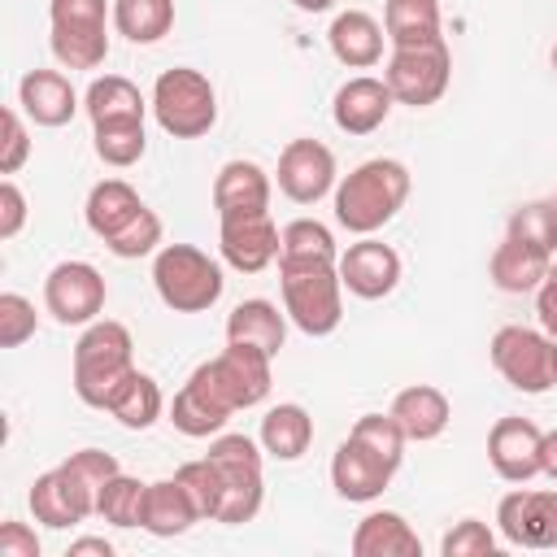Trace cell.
I'll return each instance as SVG.
<instances>
[{"mask_svg":"<svg viewBox=\"0 0 557 557\" xmlns=\"http://www.w3.org/2000/svg\"><path fill=\"white\" fill-rule=\"evenodd\" d=\"M409 187H413V178H409L405 161L370 157L335 183V222L348 235H374L405 209Z\"/></svg>","mask_w":557,"mask_h":557,"instance_id":"1","label":"cell"},{"mask_svg":"<svg viewBox=\"0 0 557 557\" xmlns=\"http://www.w3.org/2000/svg\"><path fill=\"white\" fill-rule=\"evenodd\" d=\"M135 370V339L122 322L96 318L74 344V392L83 405L104 409L122 379Z\"/></svg>","mask_w":557,"mask_h":557,"instance_id":"2","label":"cell"},{"mask_svg":"<svg viewBox=\"0 0 557 557\" xmlns=\"http://www.w3.org/2000/svg\"><path fill=\"white\" fill-rule=\"evenodd\" d=\"M278 292H283V313L296 331L322 339L339 331L344 322V278L339 261H318V265H278Z\"/></svg>","mask_w":557,"mask_h":557,"instance_id":"3","label":"cell"},{"mask_svg":"<svg viewBox=\"0 0 557 557\" xmlns=\"http://www.w3.org/2000/svg\"><path fill=\"white\" fill-rule=\"evenodd\" d=\"M152 287L174 313H205L222 300V265L196 244H165L152 257Z\"/></svg>","mask_w":557,"mask_h":557,"instance_id":"4","label":"cell"},{"mask_svg":"<svg viewBox=\"0 0 557 557\" xmlns=\"http://www.w3.org/2000/svg\"><path fill=\"white\" fill-rule=\"evenodd\" d=\"M261 440H248V435H235V431H222L209 440V461L222 470V505H218V518L222 527H244L261 513V500H265V479H261V457L265 448H257Z\"/></svg>","mask_w":557,"mask_h":557,"instance_id":"5","label":"cell"},{"mask_svg":"<svg viewBox=\"0 0 557 557\" xmlns=\"http://www.w3.org/2000/svg\"><path fill=\"white\" fill-rule=\"evenodd\" d=\"M152 117L165 135L174 139H200L213 131L218 122V91L209 83V74L191 70V65H174L161 70L152 83Z\"/></svg>","mask_w":557,"mask_h":557,"instance_id":"6","label":"cell"},{"mask_svg":"<svg viewBox=\"0 0 557 557\" xmlns=\"http://www.w3.org/2000/svg\"><path fill=\"white\" fill-rule=\"evenodd\" d=\"M109 0H48V44L65 70H96L109 57Z\"/></svg>","mask_w":557,"mask_h":557,"instance_id":"7","label":"cell"},{"mask_svg":"<svg viewBox=\"0 0 557 557\" xmlns=\"http://www.w3.org/2000/svg\"><path fill=\"white\" fill-rule=\"evenodd\" d=\"M191 379H200L213 400H222L231 413H239V409H252V405H261L270 396L274 357L252 348V344H231L226 339V348L218 357L200 361L191 370Z\"/></svg>","mask_w":557,"mask_h":557,"instance_id":"8","label":"cell"},{"mask_svg":"<svg viewBox=\"0 0 557 557\" xmlns=\"http://www.w3.org/2000/svg\"><path fill=\"white\" fill-rule=\"evenodd\" d=\"M383 83L392 87L396 104H409V109L435 104L448 91V83H453V52H448V44L431 39V44L392 48L387 65H383Z\"/></svg>","mask_w":557,"mask_h":557,"instance_id":"9","label":"cell"},{"mask_svg":"<svg viewBox=\"0 0 557 557\" xmlns=\"http://www.w3.org/2000/svg\"><path fill=\"white\" fill-rule=\"evenodd\" d=\"M487 357L496 366V374L527 392V396H544L553 383H557V366H553V344L544 331L535 326H522V322H509L492 335L487 344Z\"/></svg>","mask_w":557,"mask_h":557,"instance_id":"10","label":"cell"},{"mask_svg":"<svg viewBox=\"0 0 557 557\" xmlns=\"http://www.w3.org/2000/svg\"><path fill=\"white\" fill-rule=\"evenodd\" d=\"M109 287L91 261H57L44 278V309L61 326H91L104 313Z\"/></svg>","mask_w":557,"mask_h":557,"instance_id":"11","label":"cell"},{"mask_svg":"<svg viewBox=\"0 0 557 557\" xmlns=\"http://www.w3.org/2000/svg\"><path fill=\"white\" fill-rule=\"evenodd\" d=\"M283 231L274 226L270 209H239L218 213V252L239 274H261L270 261H278Z\"/></svg>","mask_w":557,"mask_h":557,"instance_id":"12","label":"cell"},{"mask_svg":"<svg viewBox=\"0 0 557 557\" xmlns=\"http://www.w3.org/2000/svg\"><path fill=\"white\" fill-rule=\"evenodd\" d=\"M278 191L292 205H318L322 196L335 191V152L322 139H287L278 152Z\"/></svg>","mask_w":557,"mask_h":557,"instance_id":"13","label":"cell"},{"mask_svg":"<svg viewBox=\"0 0 557 557\" xmlns=\"http://www.w3.org/2000/svg\"><path fill=\"white\" fill-rule=\"evenodd\" d=\"M487 461L505 483H531L544 474V431L518 413L496 418L487 431Z\"/></svg>","mask_w":557,"mask_h":557,"instance_id":"14","label":"cell"},{"mask_svg":"<svg viewBox=\"0 0 557 557\" xmlns=\"http://www.w3.org/2000/svg\"><path fill=\"white\" fill-rule=\"evenodd\" d=\"M496 527L518 548H557V492L513 487L496 505Z\"/></svg>","mask_w":557,"mask_h":557,"instance_id":"15","label":"cell"},{"mask_svg":"<svg viewBox=\"0 0 557 557\" xmlns=\"http://www.w3.org/2000/svg\"><path fill=\"white\" fill-rule=\"evenodd\" d=\"M339 278L357 300H383L400 283V252L374 235H361L339 252Z\"/></svg>","mask_w":557,"mask_h":557,"instance_id":"16","label":"cell"},{"mask_svg":"<svg viewBox=\"0 0 557 557\" xmlns=\"http://www.w3.org/2000/svg\"><path fill=\"white\" fill-rule=\"evenodd\" d=\"M392 474H396V466H387V461H383L374 448H366L357 435H348V440L335 448V457H331V487H335L339 500H352V505L379 500V496L387 492Z\"/></svg>","mask_w":557,"mask_h":557,"instance_id":"17","label":"cell"},{"mask_svg":"<svg viewBox=\"0 0 557 557\" xmlns=\"http://www.w3.org/2000/svg\"><path fill=\"white\" fill-rule=\"evenodd\" d=\"M26 505H30L35 522H44V527H52V531L78 527V522H87V518L96 513V500H91L61 466L35 474V483H30V492H26Z\"/></svg>","mask_w":557,"mask_h":557,"instance_id":"18","label":"cell"},{"mask_svg":"<svg viewBox=\"0 0 557 557\" xmlns=\"http://www.w3.org/2000/svg\"><path fill=\"white\" fill-rule=\"evenodd\" d=\"M392 104H396V96H392V87H387L383 78L357 74V78H348V83L335 91L331 117H335V126H339L344 135H374V131L387 122Z\"/></svg>","mask_w":557,"mask_h":557,"instance_id":"19","label":"cell"},{"mask_svg":"<svg viewBox=\"0 0 557 557\" xmlns=\"http://www.w3.org/2000/svg\"><path fill=\"white\" fill-rule=\"evenodd\" d=\"M17 109L35 126H65L78 113V91L61 70H26L17 83Z\"/></svg>","mask_w":557,"mask_h":557,"instance_id":"20","label":"cell"},{"mask_svg":"<svg viewBox=\"0 0 557 557\" xmlns=\"http://www.w3.org/2000/svg\"><path fill=\"white\" fill-rule=\"evenodd\" d=\"M400 431L413 440V444H426V440H440L453 422V405L448 396L435 387V383H409L392 396V409H387Z\"/></svg>","mask_w":557,"mask_h":557,"instance_id":"21","label":"cell"},{"mask_svg":"<svg viewBox=\"0 0 557 557\" xmlns=\"http://www.w3.org/2000/svg\"><path fill=\"white\" fill-rule=\"evenodd\" d=\"M326 44H331V57L348 70H370L383 61V44H387V30L366 13V9H344L335 13L331 30H326Z\"/></svg>","mask_w":557,"mask_h":557,"instance_id":"22","label":"cell"},{"mask_svg":"<svg viewBox=\"0 0 557 557\" xmlns=\"http://www.w3.org/2000/svg\"><path fill=\"white\" fill-rule=\"evenodd\" d=\"M148 205L139 200V191L126 183V178H100L91 191H87V205H83V218H87V231L96 239H113L122 235Z\"/></svg>","mask_w":557,"mask_h":557,"instance_id":"23","label":"cell"},{"mask_svg":"<svg viewBox=\"0 0 557 557\" xmlns=\"http://www.w3.org/2000/svg\"><path fill=\"white\" fill-rule=\"evenodd\" d=\"M548 265H553L548 252H540V248H531V244L505 235V239L492 248L487 274H492V283H496L500 292H509V296H527V292H540V283L548 278Z\"/></svg>","mask_w":557,"mask_h":557,"instance_id":"24","label":"cell"},{"mask_svg":"<svg viewBox=\"0 0 557 557\" xmlns=\"http://www.w3.org/2000/svg\"><path fill=\"white\" fill-rule=\"evenodd\" d=\"M352 557H422V540L396 509H374L352 531Z\"/></svg>","mask_w":557,"mask_h":557,"instance_id":"25","label":"cell"},{"mask_svg":"<svg viewBox=\"0 0 557 557\" xmlns=\"http://www.w3.org/2000/svg\"><path fill=\"white\" fill-rule=\"evenodd\" d=\"M257 440H261L265 457H274V461H300L309 453V444H313V418H309L305 405L283 400V405L265 409Z\"/></svg>","mask_w":557,"mask_h":557,"instance_id":"26","label":"cell"},{"mask_svg":"<svg viewBox=\"0 0 557 557\" xmlns=\"http://www.w3.org/2000/svg\"><path fill=\"white\" fill-rule=\"evenodd\" d=\"M200 518V509L191 505L187 487L178 479H157L148 483V500H144V531L157 535V540H174V535H187Z\"/></svg>","mask_w":557,"mask_h":557,"instance_id":"27","label":"cell"},{"mask_svg":"<svg viewBox=\"0 0 557 557\" xmlns=\"http://www.w3.org/2000/svg\"><path fill=\"white\" fill-rule=\"evenodd\" d=\"M270 174L257 165V161H226L213 178V209L218 213H239V209H270Z\"/></svg>","mask_w":557,"mask_h":557,"instance_id":"28","label":"cell"},{"mask_svg":"<svg viewBox=\"0 0 557 557\" xmlns=\"http://www.w3.org/2000/svg\"><path fill=\"white\" fill-rule=\"evenodd\" d=\"M226 339L231 344H252L270 357L283 352V339H287V313H278V305L252 296V300H239L226 318Z\"/></svg>","mask_w":557,"mask_h":557,"instance_id":"29","label":"cell"},{"mask_svg":"<svg viewBox=\"0 0 557 557\" xmlns=\"http://www.w3.org/2000/svg\"><path fill=\"white\" fill-rule=\"evenodd\" d=\"M165 413H170L174 431H183L187 440H213V435H222L226 422H231V409H226L222 400H213V396L205 392V383L191 379V374H187V383L174 392V400H170Z\"/></svg>","mask_w":557,"mask_h":557,"instance_id":"30","label":"cell"},{"mask_svg":"<svg viewBox=\"0 0 557 557\" xmlns=\"http://www.w3.org/2000/svg\"><path fill=\"white\" fill-rule=\"evenodd\" d=\"M83 109L91 117V126H109V122H144V96L126 74H100L87 83L83 91Z\"/></svg>","mask_w":557,"mask_h":557,"instance_id":"31","label":"cell"},{"mask_svg":"<svg viewBox=\"0 0 557 557\" xmlns=\"http://www.w3.org/2000/svg\"><path fill=\"white\" fill-rule=\"evenodd\" d=\"M126 431H148L170 405H165V392H161V383L152 379V374H144V370H131L126 379H122V387L109 396V405H104Z\"/></svg>","mask_w":557,"mask_h":557,"instance_id":"32","label":"cell"},{"mask_svg":"<svg viewBox=\"0 0 557 557\" xmlns=\"http://www.w3.org/2000/svg\"><path fill=\"white\" fill-rule=\"evenodd\" d=\"M440 26H444L440 0H387L383 4V30H387V44L392 48L444 39Z\"/></svg>","mask_w":557,"mask_h":557,"instance_id":"33","label":"cell"},{"mask_svg":"<svg viewBox=\"0 0 557 557\" xmlns=\"http://www.w3.org/2000/svg\"><path fill=\"white\" fill-rule=\"evenodd\" d=\"M113 30L131 44H157L174 30V0H113Z\"/></svg>","mask_w":557,"mask_h":557,"instance_id":"34","label":"cell"},{"mask_svg":"<svg viewBox=\"0 0 557 557\" xmlns=\"http://www.w3.org/2000/svg\"><path fill=\"white\" fill-rule=\"evenodd\" d=\"M318 261H339V244L331 226H322L318 218L287 222L278 239V265H318Z\"/></svg>","mask_w":557,"mask_h":557,"instance_id":"35","label":"cell"},{"mask_svg":"<svg viewBox=\"0 0 557 557\" xmlns=\"http://www.w3.org/2000/svg\"><path fill=\"white\" fill-rule=\"evenodd\" d=\"M144 500H148V483H139L135 474L117 470V474L104 483L96 513H100L104 522H113V527L131 531V527H144Z\"/></svg>","mask_w":557,"mask_h":557,"instance_id":"36","label":"cell"},{"mask_svg":"<svg viewBox=\"0 0 557 557\" xmlns=\"http://www.w3.org/2000/svg\"><path fill=\"white\" fill-rule=\"evenodd\" d=\"M91 139H96V157L113 170H126L135 165L144 152H148V131L144 122H109V126H91Z\"/></svg>","mask_w":557,"mask_h":557,"instance_id":"37","label":"cell"},{"mask_svg":"<svg viewBox=\"0 0 557 557\" xmlns=\"http://www.w3.org/2000/svg\"><path fill=\"white\" fill-rule=\"evenodd\" d=\"M505 235H513V239H522V244H531V248L553 257L557 252V200H527V205H518L509 213Z\"/></svg>","mask_w":557,"mask_h":557,"instance_id":"38","label":"cell"},{"mask_svg":"<svg viewBox=\"0 0 557 557\" xmlns=\"http://www.w3.org/2000/svg\"><path fill=\"white\" fill-rule=\"evenodd\" d=\"M348 435H357L366 448H374V453H379L387 466H396V470H400L409 435L400 431V422H396L392 413H361V418L352 422V431H348Z\"/></svg>","mask_w":557,"mask_h":557,"instance_id":"39","label":"cell"},{"mask_svg":"<svg viewBox=\"0 0 557 557\" xmlns=\"http://www.w3.org/2000/svg\"><path fill=\"white\" fill-rule=\"evenodd\" d=\"M174 479L187 487V496H191V505L200 509V518L213 522V518H218V505H222V470H218L209 457H196V461H183V466L174 470Z\"/></svg>","mask_w":557,"mask_h":557,"instance_id":"40","label":"cell"},{"mask_svg":"<svg viewBox=\"0 0 557 557\" xmlns=\"http://www.w3.org/2000/svg\"><path fill=\"white\" fill-rule=\"evenodd\" d=\"M61 470H65V474H70V479H74V483H78V487L100 505L104 483H109L122 466H117V457H113V453H104V448H78V453H70V457L61 461Z\"/></svg>","mask_w":557,"mask_h":557,"instance_id":"41","label":"cell"},{"mask_svg":"<svg viewBox=\"0 0 557 557\" xmlns=\"http://www.w3.org/2000/svg\"><path fill=\"white\" fill-rule=\"evenodd\" d=\"M39 326L35 305L22 292H0V348H22Z\"/></svg>","mask_w":557,"mask_h":557,"instance_id":"42","label":"cell"},{"mask_svg":"<svg viewBox=\"0 0 557 557\" xmlns=\"http://www.w3.org/2000/svg\"><path fill=\"white\" fill-rule=\"evenodd\" d=\"M440 553H444V557H492V553H496V535H492L487 522L461 518V522H453V527L444 531Z\"/></svg>","mask_w":557,"mask_h":557,"instance_id":"43","label":"cell"},{"mask_svg":"<svg viewBox=\"0 0 557 557\" xmlns=\"http://www.w3.org/2000/svg\"><path fill=\"white\" fill-rule=\"evenodd\" d=\"M0 131H4V139H0V174H4V178H13V174L30 161V131H26V113H22L17 104H9V109L0 113Z\"/></svg>","mask_w":557,"mask_h":557,"instance_id":"44","label":"cell"},{"mask_svg":"<svg viewBox=\"0 0 557 557\" xmlns=\"http://www.w3.org/2000/svg\"><path fill=\"white\" fill-rule=\"evenodd\" d=\"M157 244H161V218L152 213V209H144L122 235H113L104 248L113 252V257H122V261H135V257H148V252H157Z\"/></svg>","mask_w":557,"mask_h":557,"instance_id":"45","label":"cell"},{"mask_svg":"<svg viewBox=\"0 0 557 557\" xmlns=\"http://www.w3.org/2000/svg\"><path fill=\"white\" fill-rule=\"evenodd\" d=\"M22 222H26V196L13 178H4L0 183V239H13L22 231Z\"/></svg>","mask_w":557,"mask_h":557,"instance_id":"46","label":"cell"},{"mask_svg":"<svg viewBox=\"0 0 557 557\" xmlns=\"http://www.w3.org/2000/svg\"><path fill=\"white\" fill-rule=\"evenodd\" d=\"M0 557H39V535L26 522H0Z\"/></svg>","mask_w":557,"mask_h":557,"instance_id":"47","label":"cell"},{"mask_svg":"<svg viewBox=\"0 0 557 557\" xmlns=\"http://www.w3.org/2000/svg\"><path fill=\"white\" fill-rule=\"evenodd\" d=\"M535 313H540V331L557 335V261L548 265V278L535 292Z\"/></svg>","mask_w":557,"mask_h":557,"instance_id":"48","label":"cell"},{"mask_svg":"<svg viewBox=\"0 0 557 557\" xmlns=\"http://www.w3.org/2000/svg\"><path fill=\"white\" fill-rule=\"evenodd\" d=\"M113 557V544L104 540V535H83V540H74L70 544V557Z\"/></svg>","mask_w":557,"mask_h":557,"instance_id":"49","label":"cell"},{"mask_svg":"<svg viewBox=\"0 0 557 557\" xmlns=\"http://www.w3.org/2000/svg\"><path fill=\"white\" fill-rule=\"evenodd\" d=\"M544 474L557 483V431H544Z\"/></svg>","mask_w":557,"mask_h":557,"instance_id":"50","label":"cell"},{"mask_svg":"<svg viewBox=\"0 0 557 557\" xmlns=\"http://www.w3.org/2000/svg\"><path fill=\"white\" fill-rule=\"evenodd\" d=\"M292 4H296L300 13H322V9H331L335 0H292Z\"/></svg>","mask_w":557,"mask_h":557,"instance_id":"51","label":"cell"},{"mask_svg":"<svg viewBox=\"0 0 557 557\" xmlns=\"http://www.w3.org/2000/svg\"><path fill=\"white\" fill-rule=\"evenodd\" d=\"M548 65H553V74H557V44H553V52H548Z\"/></svg>","mask_w":557,"mask_h":557,"instance_id":"52","label":"cell"},{"mask_svg":"<svg viewBox=\"0 0 557 557\" xmlns=\"http://www.w3.org/2000/svg\"><path fill=\"white\" fill-rule=\"evenodd\" d=\"M548 344H553V366H557V335H548Z\"/></svg>","mask_w":557,"mask_h":557,"instance_id":"53","label":"cell"}]
</instances>
